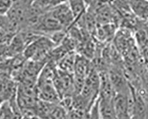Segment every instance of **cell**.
<instances>
[{"label":"cell","mask_w":148,"mask_h":119,"mask_svg":"<svg viewBox=\"0 0 148 119\" xmlns=\"http://www.w3.org/2000/svg\"><path fill=\"white\" fill-rule=\"evenodd\" d=\"M49 10L65 29H69L75 23V19L68 1L56 5Z\"/></svg>","instance_id":"cell-1"},{"label":"cell","mask_w":148,"mask_h":119,"mask_svg":"<svg viewBox=\"0 0 148 119\" xmlns=\"http://www.w3.org/2000/svg\"><path fill=\"white\" fill-rule=\"evenodd\" d=\"M98 105L101 119H116L113 98H102L98 97Z\"/></svg>","instance_id":"cell-2"},{"label":"cell","mask_w":148,"mask_h":119,"mask_svg":"<svg viewBox=\"0 0 148 119\" xmlns=\"http://www.w3.org/2000/svg\"><path fill=\"white\" fill-rule=\"evenodd\" d=\"M130 10L138 17L148 20V1L146 0H129Z\"/></svg>","instance_id":"cell-3"},{"label":"cell","mask_w":148,"mask_h":119,"mask_svg":"<svg viewBox=\"0 0 148 119\" xmlns=\"http://www.w3.org/2000/svg\"><path fill=\"white\" fill-rule=\"evenodd\" d=\"M68 3L75 17V21L86 12L87 4L84 0H68Z\"/></svg>","instance_id":"cell-4"},{"label":"cell","mask_w":148,"mask_h":119,"mask_svg":"<svg viewBox=\"0 0 148 119\" xmlns=\"http://www.w3.org/2000/svg\"><path fill=\"white\" fill-rule=\"evenodd\" d=\"M15 1L16 0H0V15L6 16Z\"/></svg>","instance_id":"cell-5"},{"label":"cell","mask_w":148,"mask_h":119,"mask_svg":"<svg viewBox=\"0 0 148 119\" xmlns=\"http://www.w3.org/2000/svg\"><path fill=\"white\" fill-rule=\"evenodd\" d=\"M132 117L129 114H123L116 116V119H131Z\"/></svg>","instance_id":"cell-6"},{"label":"cell","mask_w":148,"mask_h":119,"mask_svg":"<svg viewBox=\"0 0 148 119\" xmlns=\"http://www.w3.org/2000/svg\"><path fill=\"white\" fill-rule=\"evenodd\" d=\"M68 0H53V7L58 5L59 4L67 2Z\"/></svg>","instance_id":"cell-7"},{"label":"cell","mask_w":148,"mask_h":119,"mask_svg":"<svg viewBox=\"0 0 148 119\" xmlns=\"http://www.w3.org/2000/svg\"><path fill=\"white\" fill-rule=\"evenodd\" d=\"M73 119H79V116H78L76 118H73Z\"/></svg>","instance_id":"cell-8"},{"label":"cell","mask_w":148,"mask_h":119,"mask_svg":"<svg viewBox=\"0 0 148 119\" xmlns=\"http://www.w3.org/2000/svg\"><path fill=\"white\" fill-rule=\"evenodd\" d=\"M147 119H148V114H147Z\"/></svg>","instance_id":"cell-9"},{"label":"cell","mask_w":148,"mask_h":119,"mask_svg":"<svg viewBox=\"0 0 148 119\" xmlns=\"http://www.w3.org/2000/svg\"><path fill=\"white\" fill-rule=\"evenodd\" d=\"M146 1H148V0H146Z\"/></svg>","instance_id":"cell-10"}]
</instances>
